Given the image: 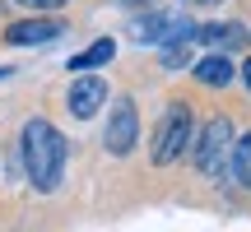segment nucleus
Here are the masks:
<instances>
[{"label":"nucleus","mask_w":251,"mask_h":232,"mask_svg":"<svg viewBox=\"0 0 251 232\" xmlns=\"http://www.w3.org/2000/svg\"><path fill=\"white\" fill-rule=\"evenodd\" d=\"M24 167H28V181L37 190H56L65 177V139L42 116H33L24 125Z\"/></svg>","instance_id":"f257e3e1"},{"label":"nucleus","mask_w":251,"mask_h":232,"mask_svg":"<svg viewBox=\"0 0 251 232\" xmlns=\"http://www.w3.org/2000/svg\"><path fill=\"white\" fill-rule=\"evenodd\" d=\"M186 144H191V107L186 102H168V112L158 121V135H153V162L158 167L177 162L186 153Z\"/></svg>","instance_id":"f03ea898"},{"label":"nucleus","mask_w":251,"mask_h":232,"mask_svg":"<svg viewBox=\"0 0 251 232\" xmlns=\"http://www.w3.org/2000/svg\"><path fill=\"white\" fill-rule=\"evenodd\" d=\"M228 153H233V121L228 116H209L200 125V135H196V167L205 177H219Z\"/></svg>","instance_id":"7ed1b4c3"},{"label":"nucleus","mask_w":251,"mask_h":232,"mask_svg":"<svg viewBox=\"0 0 251 232\" xmlns=\"http://www.w3.org/2000/svg\"><path fill=\"white\" fill-rule=\"evenodd\" d=\"M135 42H196V23H186L181 14L153 9L135 23Z\"/></svg>","instance_id":"20e7f679"},{"label":"nucleus","mask_w":251,"mask_h":232,"mask_svg":"<svg viewBox=\"0 0 251 232\" xmlns=\"http://www.w3.org/2000/svg\"><path fill=\"white\" fill-rule=\"evenodd\" d=\"M135 139H140V116H135V102L130 98H117V107L107 116V135H102V144H107V153H130Z\"/></svg>","instance_id":"39448f33"},{"label":"nucleus","mask_w":251,"mask_h":232,"mask_svg":"<svg viewBox=\"0 0 251 232\" xmlns=\"http://www.w3.org/2000/svg\"><path fill=\"white\" fill-rule=\"evenodd\" d=\"M102 102H107V84H102L98 74H79V79L70 84V93H65V107L79 116V121H84V116H93Z\"/></svg>","instance_id":"423d86ee"},{"label":"nucleus","mask_w":251,"mask_h":232,"mask_svg":"<svg viewBox=\"0 0 251 232\" xmlns=\"http://www.w3.org/2000/svg\"><path fill=\"white\" fill-rule=\"evenodd\" d=\"M61 33H65L61 19H24V23H14L5 37L14 46H33V42H51V37H61Z\"/></svg>","instance_id":"0eeeda50"},{"label":"nucleus","mask_w":251,"mask_h":232,"mask_svg":"<svg viewBox=\"0 0 251 232\" xmlns=\"http://www.w3.org/2000/svg\"><path fill=\"white\" fill-rule=\"evenodd\" d=\"M233 74H237V65L228 61L224 51L205 56V61L196 65V79H200V84H209V89H224V84H233Z\"/></svg>","instance_id":"6e6552de"},{"label":"nucleus","mask_w":251,"mask_h":232,"mask_svg":"<svg viewBox=\"0 0 251 232\" xmlns=\"http://www.w3.org/2000/svg\"><path fill=\"white\" fill-rule=\"evenodd\" d=\"M112 56H117V42H112V37H98V42L84 46L79 56H70V70L75 74H89V70H98V65H107Z\"/></svg>","instance_id":"1a4fd4ad"},{"label":"nucleus","mask_w":251,"mask_h":232,"mask_svg":"<svg viewBox=\"0 0 251 232\" xmlns=\"http://www.w3.org/2000/svg\"><path fill=\"white\" fill-rule=\"evenodd\" d=\"M196 37L224 51V46H233L237 37H242V28H237V23H205V28H196Z\"/></svg>","instance_id":"9d476101"},{"label":"nucleus","mask_w":251,"mask_h":232,"mask_svg":"<svg viewBox=\"0 0 251 232\" xmlns=\"http://www.w3.org/2000/svg\"><path fill=\"white\" fill-rule=\"evenodd\" d=\"M233 172H237V181L251 190V130L242 135V139H233Z\"/></svg>","instance_id":"9b49d317"},{"label":"nucleus","mask_w":251,"mask_h":232,"mask_svg":"<svg viewBox=\"0 0 251 232\" xmlns=\"http://www.w3.org/2000/svg\"><path fill=\"white\" fill-rule=\"evenodd\" d=\"M19 5H28V9H61L65 0H19Z\"/></svg>","instance_id":"f8f14e48"},{"label":"nucleus","mask_w":251,"mask_h":232,"mask_svg":"<svg viewBox=\"0 0 251 232\" xmlns=\"http://www.w3.org/2000/svg\"><path fill=\"white\" fill-rule=\"evenodd\" d=\"M242 84H247V89H251V56H247V61H242Z\"/></svg>","instance_id":"ddd939ff"},{"label":"nucleus","mask_w":251,"mask_h":232,"mask_svg":"<svg viewBox=\"0 0 251 232\" xmlns=\"http://www.w3.org/2000/svg\"><path fill=\"white\" fill-rule=\"evenodd\" d=\"M181 5H219V0H181Z\"/></svg>","instance_id":"4468645a"},{"label":"nucleus","mask_w":251,"mask_h":232,"mask_svg":"<svg viewBox=\"0 0 251 232\" xmlns=\"http://www.w3.org/2000/svg\"><path fill=\"white\" fill-rule=\"evenodd\" d=\"M5 74H9V70H5V65H0V79H5Z\"/></svg>","instance_id":"2eb2a0df"}]
</instances>
